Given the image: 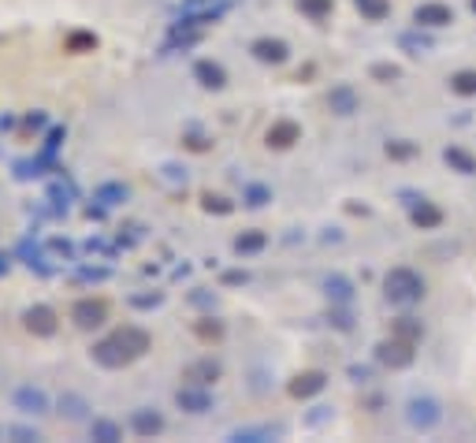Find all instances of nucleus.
Here are the masks:
<instances>
[{"label":"nucleus","mask_w":476,"mask_h":443,"mask_svg":"<svg viewBox=\"0 0 476 443\" xmlns=\"http://www.w3.org/2000/svg\"><path fill=\"white\" fill-rule=\"evenodd\" d=\"M153 347V339L145 328H134V324H127V328H116L112 335H105L101 343H93V362L97 365H105V369H123L130 362H138V358Z\"/></svg>","instance_id":"nucleus-1"},{"label":"nucleus","mask_w":476,"mask_h":443,"mask_svg":"<svg viewBox=\"0 0 476 443\" xmlns=\"http://www.w3.org/2000/svg\"><path fill=\"white\" fill-rule=\"evenodd\" d=\"M384 294H387V302H395V306H413L424 298V280H421V272L413 269H391L384 276Z\"/></svg>","instance_id":"nucleus-2"},{"label":"nucleus","mask_w":476,"mask_h":443,"mask_svg":"<svg viewBox=\"0 0 476 443\" xmlns=\"http://www.w3.org/2000/svg\"><path fill=\"white\" fill-rule=\"evenodd\" d=\"M406 421L413 424V429H421V432H432L435 424L443 421V410H439V402L432 395H417V399H409V406H406Z\"/></svg>","instance_id":"nucleus-3"},{"label":"nucleus","mask_w":476,"mask_h":443,"mask_svg":"<svg viewBox=\"0 0 476 443\" xmlns=\"http://www.w3.org/2000/svg\"><path fill=\"white\" fill-rule=\"evenodd\" d=\"M413 347H417V343L391 335V339H384L380 347H376V362L387 365V369H406L409 362H413Z\"/></svg>","instance_id":"nucleus-4"},{"label":"nucleus","mask_w":476,"mask_h":443,"mask_svg":"<svg viewBox=\"0 0 476 443\" xmlns=\"http://www.w3.org/2000/svg\"><path fill=\"white\" fill-rule=\"evenodd\" d=\"M175 402H179V410H186V414H205V410H212V391H208V384H194V380H186L183 387L175 391Z\"/></svg>","instance_id":"nucleus-5"},{"label":"nucleus","mask_w":476,"mask_h":443,"mask_svg":"<svg viewBox=\"0 0 476 443\" xmlns=\"http://www.w3.org/2000/svg\"><path fill=\"white\" fill-rule=\"evenodd\" d=\"M71 320L75 328H82V332H90V328H101L108 320V306L101 298H78L71 306Z\"/></svg>","instance_id":"nucleus-6"},{"label":"nucleus","mask_w":476,"mask_h":443,"mask_svg":"<svg viewBox=\"0 0 476 443\" xmlns=\"http://www.w3.org/2000/svg\"><path fill=\"white\" fill-rule=\"evenodd\" d=\"M11 406L19 410V414H26V417H41V414H48V395L34 384H23V387H15Z\"/></svg>","instance_id":"nucleus-7"},{"label":"nucleus","mask_w":476,"mask_h":443,"mask_svg":"<svg viewBox=\"0 0 476 443\" xmlns=\"http://www.w3.org/2000/svg\"><path fill=\"white\" fill-rule=\"evenodd\" d=\"M23 324H26V332H34V335H53L60 328L56 309H48V306H30L23 313Z\"/></svg>","instance_id":"nucleus-8"},{"label":"nucleus","mask_w":476,"mask_h":443,"mask_svg":"<svg viewBox=\"0 0 476 443\" xmlns=\"http://www.w3.org/2000/svg\"><path fill=\"white\" fill-rule=\"evenodd\" d=\"M324 387H327V376H324L320 369H309V372H298V376H294L287 391H290L294 399H313V395H320Z\"/></svg>","instance_id":"nucleus-9"},{"label":"nucleus","mask_w":476,"mask_h":443,"mask_svg":"<svg viewBox=\"0 0 476 443\" xmlns=\"http://www.w3.org/2000/svg\"><path fill=\"white\" fill-rule=\"evenodd\" d=\"M250 53L260 60V63H283L287 60V41H279V38H257L253 45H250Z\"/></svg>","instance_id":"nucleus-10"},{"label":"nucleus","mask_w":476,"mask_h":443,"mask_svg":"<svg viewBox=\"0 0 476 443\" xmlns=\"http://www.w3.org/2000/svg\"><path fill=\"white\" fill-rule=\"evenodd\" d=\"M194 78H198L205 90H223L227 86V71L220 68L216 60H198V63H194Z\"/></svg>","instance_id":"nucleus-11"},{"label":"nucleus","mask_w":476,"mask_h":443,"mask_svg":"<svg viewBox=\"0 0 476 443\" xmlns=\"http://www.w3.org/2000/svg\"><path fill=\"white\" fill-rule=\"evenodd\" d=\"M130 429H134L138 436H160V432H164V417L157 414V410L142 406V410H134V414H130Z\"/></svg>","instance_id":"nucleus-12"},{"label":"nucleus","mask_w":476,"mask_h":443,"mask_svg":"<svg viewBox=\"0 0 476 443\" xmlns=\"http://www.w3.org/2000/svg\"><path fill=\"white\" fill-rule=\"evenodd\" d=\"M413 23L417 26H447V23H454V11L447 4H421L413 11Z\"/></svg>","instance_id":"nucleus-13"},{"label":"nucleus","mask_w":476,"mask_h":443,"mask_svg":"<svg viewBox=\"0 0 476 443\" xmlns=\"http://www.w3.org/2000/svg\"><path fill=\"white\" fill-rule=\"evenodd\" d=\"M327 108L335 112V116H354L357 112V93H354V86H335L332 93H327Z\"/></svg>","instance_id":"nucleus-14"},{"label":"nucleus","mask_w":476,"mask_h":443,"mask_svg":"<svg viewBox=\"0 0 476 443\" xmlns=\"http://www.w3.org/2000/svg\"><path fill=\"white\" fill-rule=\"evenodd\" d=\"M302 138V127L298 123H290V120H279L268 127V145L272 150H287V145H294Z\"/></svg>","instance_id":"nucleus-15"},{"label":"nucleus","mask_w":476,"mask_h":443,"mask_svg":"<svg viewBox=\"0 0 476 443\" xmlns=\"http://www.w3.org/2000/svg\"><path fill=\"white\" fill-rule=\"evenodd\" d=\"M220 362L216 358H201V362H190L186 369H183V376L186 380H194V384H212V380H220Z\"/></svg>","instance_id":"nucleus-16"},{"label":"nucleus","mask_w":476,"mask_h":443,"mask_svg":"<svg viewBox=\"0 0 476 443\" xmlns=\"http://www.w3.org/2000/svg\"><path fill=\"white\" fill-rule=\"evenodd\" d=\"M130 198V187L127 183H101L93 190V202H101L105 209H116V205H123Z\"/></svg>","instance_id":"nucleus-17"},{"label":"nucleus","mask_w":476,"mask_h":443,"mask_svg":"<svg viewBox=\"0 0 476 443\" xmlns=\"http://www.w3.org/2000/svg\"><path fill=\"white\" fill-rule=\"evenodd\" d=\"M90 436L97 443H120L123 439V429H120L116 421H108V417H93L90 421Z\"/></svg>","instance_id":"nucleus-18"},{"label":"nucleus","mask_w":476,"mask_h":443,"mask_svg":"<svg viewBox=\"0 0 476 443\" xmlns=\"http://www.w3.org/2000/svg\"><path fill=\"white\" fill-rule=\"evenodd\" d=\"M265 246H268V235L265 231H242L235 239V254L238 257H250V254H260Z\"/></svg>","instance_id":"nucleus-19"},{"label":"nucleus","mask_w":476,"mask_h":443,"mask_svg":"<svg viewBox=\"0 0 476 443\" xmlns=\"http://www.w3.org/2000/svg\"><path fill=\"white\" fill-rule=\"evenodd\" d=\"M324 291H327V298L339 302V306H347V302L354 298V287H350L347 276H327V280H324Z\"/></svg>","instance_id":"nucleus-20"},{"label":"nucleus","mask_w":476,"mask_h":443,"mask_svg":"<svg viewBox=\"0 0 476 443\" xmlns=\"http://www.w3.org/2000/svg\"><path fill=\"white\" fill-rule=\"evenodd\" d=\"M409 205H413V212H409V217H413L417 227H439V224H443V212H439L435 205H428L424 198H421V205H417V202H409Z\"/></svg>","instance_id":"nucleus-21"},{"label":"nucleus","mask_w":476,"mask_h":443,"mask_svg":"<svg viewBox=\"0 0 476 443\" xmlns=\"http://www.w3.org/2000/svg\"><path fill=\"white\" fill-rule=\"evenodd\" d=\"M86 399L75 395V391H68V395H60V414L68 417V421H86Z\"/></svg>","instance_id":"nucleus-22"},{"label":"nucleus","mask_w":476,"mask_h":443,"mask_svg":"<svg viewBox=\"0 0 476 443\" xmlns=\"http://www.w3.org/2000/svg\"><path fill=\"white\" fill-rule=\"evenodd\" d=\"M279 436V429H235L231 436V443H265V439H275Z\"/></svg>","instance_id":"nucleus-23"},{"label":"nucleus","mask_w":476,"mask_h":443,"mask_svg":"<svg viewBox=\"0 0 476 443\" xmlns=\"http://www.w3.org/2000/svg\"><path fill=\"white\" fill-rule=\"evenodd\" d=\"M443 160H447L450 168H458L462 175H472V172H476V160H472V157H469L465 150H458V145H450V150L443 153Z\"/></svg>","instance_id":"nucleus-24"},{"label":"nucleus","mask_w":476,"mask_h":443,"mask_svg":"<svg viewBox=\"0 0 476 443\" xmlns=\"http://www.w3.org/2000/svg\"><path fill=\"white\" fill-rule=\"evenodd\" d=\"M357 4V11L365 15V19H372V23H380V19H387L391 15V4L387 0H354Z\"/></svg>","instance_id":"nucleus-25"},{"label":"nucleus","mask_w":476,"mask_h":443,"mask_svg":"<svg viewBox=\"0 0 476 443\" xmlns=\"http://www.w3.org/2000/svg\"><path fill=\"white\" fill-rule=\"evenodd\" d=\"M391 335L409 339V343H421L424 328H421V320H413V317H402V320H395V328H391Z\"/></svg>","instance_id":"nucleus-26"},{"label":"nucleus","mask_w":476,"mask_h":443,"mask_svg":"<svg viewBox=\"0 0 476 443\" xmlns=\"http://www.w3.org/2000/svg\"><path fill=\"white\" fill-rule=\"evenodd\" d=\"M242 202L250 205V209H260V205H268V202H272V190H268L265 183H250V187L242 190Z\"/></svg>","instance_id":"nucleus-27"},{"label":"nucleus","mask_w":476,"mask_h":443,"mask_svg":"<svg viewBox=\"0 0 476 443\" xmlns=\"http://www.w3.org/2000/svg\"><path fill=\"white\" fill-rule=\"evenodd\" d=\"M63 138H68V130H63V127H53V130H48V135H45V145H41V157H45L48 164H56V150H60V145H63Z\"/></svg>","instance_id":"nucleus-28"},{"label":"nucleus","mask_w":476,"mask_h":443,"mask_svg":"<svg viewBox=\"0 0 476 443\" xmlns=\"http://www.w3.org/2000/svg\"><path fill=\"white\" fill-rule=\"evenodd\" d=\"M450 90L462 93V97H476V71H458L450 78Z\"/></svg>","instance_id":"nucleus-29"},{"label":"nucleus","mask_w":476,"mask_h":443,"mask_svg":"<svg viewBox=\"0 0 476 443\" xmlns=\"http://www.w3.org/2000/svg\"><path fill=\"white\" fill-rule=\"evenodd\" d=\"M108 276H112V272H108L105 265H86V269L75 272V280H78V283H105Z\"/></svg>","instance_id":"nucleus-30"},{"label":"nucleus","mask_w":476,"mask_h":443,"mask_svg":"<svg viewBox=\"0 0 476 443\" xmlns=\"http://www.w3.org/2000/svg\"><path fill=\"white\" fill-rule=\"evenodd\" d=\"M298 8L309 19H324V15H332V0H298Z\"/></svg>","instance_id":"nucleus-31"},{"label":"nucleus","mask_w":476,"mask_h":443,"mask_svg":"<svg viewBox=\"0 0 476 443\" xmlns=\"http://www.w3.org/2000/svg\"><path fill=\"white\" fill-rule=\"evenodd\" d=\"M164 302V294L160 291H149V294H130L127 306H134V309H157Z\"/></svg>","instance_id":"nucleus-32"},{"label":"nucleus","mask_w":476,"mask_h":443,"mask_svg":"<svg viewBox=\"0 0 476 443\" xmlns=\"http://www.w3.org/2000/svg\"><path fill=\"white\" fill-rule=\"evenodd\" d=\"M194 332H198L201 339H212V343H216V339L223 335V324L212 320V317H205V320H198V328H194Z\"/></svg>","instance_id":"nucleus-33"},{"label":"nucleus","mask_w":476,"mask_h":443,"mask_svg":"<svg viewBox=\"0 0 476 443\" xmlns=\"http://www.w3.org/2000/svg\"><path fill=\"white\" fill-rule=\"evenodd\" d=\"M90 48H97L93 34H71L68 38V53H90Z\"/></svg>","instance_id":"nucleus-34"},{"label":"nucleus","mask_w":476,"mask_h":443,"mask_svg":"<svg viewBox=\"0 0 476 443\" xmlns=\"http://www.w3.org/2000/svg\"><path fill=\"white\" fill-rule=\"evenodd\" d=\"M45 246H48V254H56V257H63V261H75V246H71L68 239H48Z\"/></svg>","instance_id":"nucleus-35"},{"label":"nucleus","mask_w":476,"mask_h":443,"mask_svg":"<svg viewBox=\"0 0 476 443\" xmlns=\"http://www.w3.org/2000/svg\"><path fill=\"white\" fill-rule=\"evenodd\" d=\"M231 209L235 205L227 198H220V194H205V212H220V217H223V212H231Z\"/></svg>","instance_id":"nucleus-36"},{"label":"nucleus","mask_w":476,"mask_h":443,"mask_svg":"<svg viewBox=\"0 0 476 443\" xmlns=\"http://www.w3.org/2000/svg\"><path fill=\"white\" fill-rule=\"evenodd\" d=\"M82 250H86V254H97V257H112V254H116V246L105 242V239H90Z\"/></svg>","instance_id":"nucleus-37"},{"label":"nucleus","mask_w":476,"mask_h":443,"mask_svg":"<svg viewBox=\"0 0 476 443\" xmlns=\"http://www.w3.org/2000/svg\"><path fill=\"white\" fill-rule=\"evenodd\" d=\"M8 436H11L15 443H30V439H41V436H38V429H26V424H11V429H8Z\"/></svg>","instance_id":"nucleus-38"},{"label":"nucleus","mask_w":476,"mask_h":443,"mask_svg":"<svg viewBox=\"0 0 476 443\" xmlns=\"http://www.w3.org/2000/svg\"><path fill=\"white\" fill-rule=\"evenodd\" d=\"M372 78L391 82V78H398V68H391V63H376V68H372Z\"/></svg>","instance_id":"nucleus-39"},{"label":"nucleus","mask_w":476,"mask_h":443,"mask_svg":"<svg viewBox=\"0 0 476 443\" xmlns=\"http://www.w3.org/2000/svg\"><path fill=\"white\" fill-rule=\"evenodd\" d=\"M190 302H194V306H201V309H212V306H216V294H208V291H194V294H190Z\"/></svg>","instance_id":"nucleus-40"},{"label":"nucleus","mask_w":476,"mask_h":443,"mask_svg":"<svg viewBox=\"0 0 476 443\" xmlns=\"http://www.w3.org/2000/svg\"><path fill=\"white\" fill-rule=\"evenodd\" d=\"M387 157H413V145H406V142H391V145H387Z\"/></svg>","instance_id":"nucleus-41"},{"label":"nucleus","mask_w":476,"mask_h":443,"mask_svg":"<svg viewBox=\"0 0 476 443\" xmlns=\"http://www.w3.org/2000/svg\"><path fill=\"white\" fill-rule=\"evenodd\" d=\"M23 123H26V130H41V127L48 123V116H45V112H30Z\"/></svg>","instance_id":"nucleus-42"},{"label":"nucleus","mask_w":476,"mask_h":443,"mask_svg":"<svg viewBox=\"0 0 476 443\" xmlns=\"http://www.w3.org/2000/svg\"><path fill=\"white\" fill-rule=\"evenodd\" d=\"M245 280H250L245 272H223V283H227V287H238V283H245Z\"/></svg>","instance_id":"nucleus-43"},{"label":"nucleus","mask_w":476,"mask_h":443,"mask_svg":"<svg viewBox=\"0 0 476 443\" xmlns=\"http://www.w3.org/2000/svg\"><path fill=\"white\" fill-rule=\"evenodd\" d=\"M186 145H190V150H198V153H201V150H208V142H205L201 135H186Z\"/></svg>","instance_id":"nucleus-44"},{"label":"nucleus","mask_w":476,"mask_h":443,"mask_svg":"<svg viewBox=\"0 0 476 443\" xmlns=\"http://www.w3.org/2000/svg\"><path fill=\"white\" fill-rule=\"evenodd\" d=\"M350 376H354V380H369V369H357V365H354Z\"/></svg>","instance_id":"nucleus-45"},{"label":"nucleus","mask_w":476,"mask_h":443,"mask_svg":"<svg viewBox=\"0 0 476 443\" xmlns=\"http://www.w3.org/2000/svg\"><path fill=\"white\" fill-rule=\"evenodd\" d=\"M8 269H11V261H8V254H0V276H4Z\"/></svg>","instance_id":"nucleus-46"},{"label":"nucleus","mask_w":476,"mask_h":443,"mask_svg":"<svg viewBox=\"0 0 476 443\" xmlns=\"http://www.w3.org/2000/svg\"><path fill=\"white\" fill-rule=\"evenodd\" d=\"M8 127H15V116H0V130H8Z\"/></svg>","instance_id":"nucleus-47"},{"label":"nucleus","mask_w":476,"mask_h":443,"mask_svg":"<svg viewBox=\"0 0 476 443\" xmlns=\"http://www.w3.org/2000/svg\"><path fill=\"white\" fill-rule=\"evenodd\" d=\"M472 11H476V0H472Z\"/></svg>","instance_id":"nucleus-48"}]
</instances>
